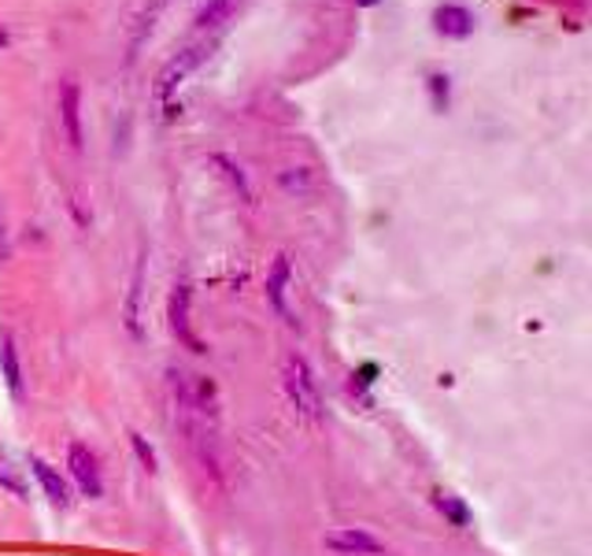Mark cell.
I'll list each match as a JSON object with an SVG mask.
<instances>
[{
    "label": "cell",
    "instance_id": "18",
    "mask_svg": "<svg viewBox=\"0 0 592 556\" xmlns=\"http://www.w3.org/2000/svg\"><path fill=\"white\" fill-rule=\"evenodd\" d=\"M0 482H4V487L12 490V493H19V498H23V487H19V479L12 475V468H0Z\"/></svg>",
    "mask_w": 592,
    "mask_h": 556
},
{
    "label": "cell",
    "instance_id": "8",
    "mask_svg": "<svg viewBox=\"0 0 592 556\" xmlns=\"http://www.w3.org/2000/svg\"><path fill=\"white\" fill-rule=\"evenodd\" d=\"M434 26H437V34H445V37H467L474 30V15L459 4H445L434 12Z\"/></svg>",
    "mask_w": 592,
    "mask_h": 556
},
{
    "label": "cell",
    "instance_id": "7",
    "mask_svg": "<svg viewBox=\"0 0 592 556\" xmlns=\"http://www.w3.org/2000/svg\"><path fill=\"white\" fill-rule=\"evenodd\" d=\"M78 86L75 83H64L59 86V119H64V130H67V141L75 149H81V116H78Z\"/></svg>",
    "mask_w": 592,
    "mask_h": 556
},
{
    "label": "cell",
    "instance_id": "6",
    "mask_svg": "<svg viewBox=\"0 0 592 556\" xmlns=\"http://www.w3.org/2000/svg\"><path fill=\"white\" fill-rule=\"evenodd\" d=\"M30 471H34L37 487L45 490V498L53 509H70V490H67V479L59 475L53 464L41 460V457H30Z\"/></svg>",
    "mask_w": 592,
    "mask_h": 556
},
{
    "label": "cell",
    "instance_id": "1",
    "mask_svg": "<svg viewBox=\"0 0 592 556\" xmlns=\"http://www.w3.org/2000/svg\"><path fill=\"white\" fill-rule=\"evenodd\" d=\"M282 382H285V393H289V404L296 408V416H304L308 423H319V416H322L319 382H315L308 360H304L300 352H293V357L285 360Z\"/></svg>",
    "mask_w": 592,
    "mask_h": 556
},
{
    "label": "cell",
    "instance_id": "10",
    "mask_svg": "<svg viewBox=\"0 0 592 556\" xmlns=\"http://www.w3.org/2000/svg\"><path fill=\"white\" fill-rule=\"evenodd\" d=\"M285 290H289V257H274L271 275H267V301L282 316H289V305H285Z\"/></svg>",
    "mask_w": 592,
    "mask_h": 556
},
{
    "label": "cell",
    "instance_id": "4",
    "mask_svg": "<svg viewBox=\"0 0 592 556\" xmlns=\"http://www.w3.org/2000/svg\"><path fill=\"white\" fill-rule=\"evenodd\" d=\"M322 542H326V549L337 553V556H377L382 553V542H377L371 531H360V527L330 531Z\"/></svg>",
    "mask_w": 592,
    "mask_h": 556
},
{
    "label": "cell",
    "instance_id": "15",
    "mask_svg": "<svg viewBox=\"0 0 592 556\" xmlns=\"http://www.w3.org/2000/svg\"><path fill=\"white\" fill-rule=\"evenodd\" d=\"M138 297H141V271L134 275V286H130V305H127V327L134 338H141V327H138Z\"/></svg>",
    "mask_w": 592,
    "mask_h": 556
},
{
    "label": "cell",
    "instance_id": "11",
    "mask_svg": "<svg viewBox=\"0 0 592 556\" xmlns=\"http://www.w3.org/2000/svg\"><path fill=\"white\" fill-rule=\"evenodd\" d=\"M233 8H238V0H208V4L200 8V15H197V26L211 30V26L227 23V19L233 15Z\"/></svg>",
    "mask_w": 592,
    "mask_h": 556
},
{
    "label": "cell",
    "instance_id": "20",
    "mask_svg": "<svg viewBox=\"0 0 592 556\" xmlns=\"http://www.w3.org/2000/svg\"><path fill=\"white\" fill-rule=\"evenodd\" d=\"M8 42V37H4V30H0V45H4Z\"/></svg>",
    "mask_w": 592,
    "mask_h": 556
},
{
    "label": "cell",
    "instance_id": "9",
    "mask_svg": "<svg viewBox=\"0 0 592 556\" xmlns=\"http://www.w3.org/2000/svg\"><path fill=\"white\" fill-rule=\"evenodd\" d=\"M0 371H4V382H8V390H12V397H23V368H19V352H15L12 334L0 338Z\"/></svg>",
    "mask_w": 592,
    "mask_h": 556
},
{
    "label": "cell",
    "instance_id": "16",
    "mask_svg": "<svg viewBox=\"0 0 592 556\" xmlns=\"http://www.w3.org/2000/svg\"><path fill=\"white\" fill-rule=\"evenodd\" d=\"M130 445L138 449V457H141V464H145L149 471H156V453L149 449V441L141 438V434H130Z\"/></svg>",
    "mask_w": 592,
    "mask_h": 556
},
{
    "label": "cell",
    "instance_id": "2",
    "mask_svg": "<svg viewBox=\"0 0 592 556\" xmlns=\"http://www.w3.org/2000/svg\"><path fill=\"white\" fill-rule=\"evenodd\" d=\"M67 471L75 479V487L86 493V498H100L105 493V479H100V460L89 445L81 441H70L67 449Z\"/></svg>",
    "mask_w": 592,
    "mask_h": 556
},
{
    "label": "cell",
    "instance_id": "13",
    "mask_svg": "<svg viewBox=\"0 0 592 556\" xmlns=\"http://www.w3.org/2000/svg\"><path fill=\"white\" fill-rule=\"evenodd\" d=\"M211 164H216V167H222V175H227V178H230V186H233V189H238V194H241L244 200H252V194H249V182H244V175H241V167H238V164H233V160H227V156H216V160H211Z\"/></svg>",
    "mask_w": 592,
    "mask_h": 556
},
{
    "label": "cell",
    "instance_id": "19",
    "mask_svg": "<svg viewBox=\"0 0 592 556\" xmlns=\"http://www.w3.org/2000/svg\"><path fill=\"white\" fill-rule=\"evenodd\" d=\"M355 4H363V8H371V4H377V0H355Z\"/></svg>",
    "mask_w": 592,
    "mask_h": 556
},
{
    "label": "cell",
    "instance_id": "3",
    "mask_svg": "<svg viewBox=\"0 0 592 556\" xmlns=\"http://www.w3.org/2000/svg\"><path fill=\"white\" fill-rule=\"evenodd\" d=\"M208 56V48L204 45H189V48H182V53L171 59L167 67L156 75V100H167L175 89L186 83V78L193 75V67H200V59Z\"/></svg>",
    "mask_w": 592,
    "mask_h": 556
},
{
    "label": "cell",
    "instance_id": "5",
    "mask_svg": "<svg viewBox=\"0 0 592 556\" xmlns=\"http://www.w3.org/2000/svg\"><path fill=\"white\" fill-rule=\"evenodd\" d=\"M167 319H171V334H175L182 346H186L189 352H204V341L189 327V286H175V290H171Z\"/></svg>",
    "mask_w": 592,
    "mask_h": 556
},
{
    "label": "cell",
    "instance_id": "14",
    "mask_svg": "<svg viewBox=\"0 0 592 556\" xmlns=\"http://www.w3.org/2000/svg\"><path fill=\"white\" fill-rule=\"evenodd\" d=\"M282 186L289 189V194H308L311 178H308V171H304V167H289V171L282 175Z\"/></svg>",
    "mask_w": 592,
    "mask_h": 556
},
{
    "label": "cell",
    "instance_id": "17",
    "mask_svg": "<svg viewBox=\"0 0 592 556\" xmlns=\"http://www.w3.org/2000/svg\"><path fill=\"white\" fill-rule=\"evenodd\" d=\"M430 94H434V108L445 111V105H448V78L445 75H434L430 78Z\"/></svg>",
    "mask_w": 592,
    "mask_h": 556
},
{
    "label": "cell",
    "instance_id": "12",
    "mask_svg": "<svg viewBox=\"0 0 592 556\" xmlns=\"http://www.w3.org/2000/svg\"><path fill=\"white\" fill-rule=\"evenodd\" d=\"M434 504H437V512H441L445 520L456 523V527H467V523H471V509H467L459 498H452V493H437Z\"/></svg>",
    "mask_w": 592,
    "mask_h": 556
}]
</instances>
